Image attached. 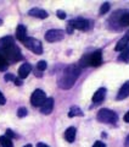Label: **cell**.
<instances>
[{
	"instance_id": "6da1fadb",
	"label": "cell",
	"mask_w": 129,
	"mask_h": 147,
	"mask_svg": "<svg viewBox=\"0 0 129 147\" xmlns=\"http://www.w3.org/2000/svg\"><path fill=\"white\" fill-rule=\"evenodd\" d=\"M80 74V69L76 64H71L68 65L62 72V76L59 80V86L62 90H70L71 87L76 84V81L78 79Z\"/></svg>"
},
{
	"instance_id": "7a4b0ae2",
	"label": "cell",
	"mask_w": 129,
	"mask_h": 147,
	"mask_svg": "<svg viewBox=\"0 0 129 147\" xmlns=\"http://www.w3.org/2000/svg\"><path fill=\"white\" fill-rule=\"evenodd\" d=\"M0 53L3 54V57L6 59L7 64H11V63H16V61H20L22 60V54H21V50L18 47H16L15 43H11L0 49Z\"/></svg>"
},
{
	"instance_id": "3957f363",
	"label": "cell",
	"mask_w": 129,
	"mask_h": 147,
	"mask_svg": "<svg viewBox=\"0 0 129 147\" xmlns=\"http://www.w3.org/2000/svg\"><path fill=\"white\" fill-rule=\"evenodd\" d=\"M102 63V55L101 52H94L91 54L84 55L80 60V66H99Z\"/></svg>"
},
{
	"instance_id": "277c9868",
	"label": "cell",
	"mask_w": 129,
	"mask_h": 147,
	"mask_svg": "<svg viewBox=\"0 0 129 147\" xmlns=\"http://www.w3.org/2000/svg\"><path fill=\"white\" fill-rule=\"evenodd\" d=\"M118 115L116 112L110 109H100L98 113V120L100 123H105V124H114L117 121Z\"/></svg>"
},
{
	"instance_id": "5b68a950",
	"label": "cell",
	"mask_w": 129,
	"mask_h": 147,
	"mask_svg": "<svg viewBox=\"0 0 129 147\" xmlns=\"http://www.w3.org/2000/svg\"><path fill=\"white\" fill-rule=\"evenodd\" d=\"M23 44L28 49H31L34 54H41L43 53V45H41V42L38 39L33 38V37H27V38L25 39Z\"/></svg>"
},
{
	"instance_id": "8992f818",
	"label": "cell",
	"mask_w": 129,
	"mask_h": 147,
	"mask_svg": "<svg viewBox=\"0 0 129 147\" xmlns=\"http://www.w3.org/2000/svg\"><path fill=\"white\" fill-rule=\"evenodd\" d=\"M45 99H47V96H45V92L41 90H35L31 96V103L33 107H41Z\"/></svg>"
},
{
	"instance_id": "52a82bcc",
	"label": "cell",
	"mask_w": 129,
	"mask_h": 147,
	"mask_svg": "<svg viewBox=\"0 0 129 147\" xmlns=\"http://www.w3.org/2000/svg\"><path fill=\"white\" fill-rule=\"evenodd\" d=\"M63 31L59 30V28H54V30H49L47 33H45V39L49 43H54V42H59L63 38Z\"/></svg>"
},
{
	"instance_id": "ba28073f",
	"label": "cell",
	"mask_w": 129,
	"mask_h": 147,
	"mask_svg": "<svg viewBox=\"0 0 129 147\" xmlns=\"http://www.w3.org/2000/svg\"><path fill=\"white\" fill-rule=\"evenodd\" d=\"M68 25H70L72 28L80 30V31H86L89 28V22H88V20H85V18H74V20H71Z\"/></svg>"
},
{
	"instance_id": "9c48e42d",
	"label": "cell",
	"mask_w": 129,
	"mask_h": 147,
	"mask_svg": "<svg viewBox=\"0 0 129 147\" xmlns=\"http://www.w3.org/2000/svg\"><path fill=\"white\" fill-rule=\"evenodd\" d=\"M53 109H54V98L51 97H49L45 99V102L41 104V107H40V112L45 114V115H48V114H50L53 112Z\"/></svg>"
},
{
	"instance_id": "30bf717a",
	"label": "cell",
	"mask_w": 129,
	"mask_h": 147,
	"mask_svg": "<svg viewBox=\"0 0 129 147\" xmlns=\"http://www.w3.org/2000/svg\"><path fill=\"white\" fill-rule=\"evenodd\" d=\"M32 71V66H31V64L28 63H23L22 65L20 66V69H18V76H20V79L21 80H23L26 79L27 76L29 75V72Z\"/></svg>"
},
{
	"instance_id": "8fae6325",
	"label": "cell",
	"mask_w": 129,
	"mask_h": 147,
	"mask_svg": "<svg viewBox=\"0 0 129 147\" xmlns=\"http://www.w3.org/2000/svg\"><path fill=\"white\" fill-rule=\"evenodd\" d=\"M28 15L33 16V17H38V18H47L49 16L47 11L43 10V9H39V7H34V9H32V10H29Z\"/></svg>"
},
{
	"instance_id": "7c38bea8",
	"label": "cell",
	"mask_w": 129,
	"mask_h": 147,
	"mask_svg": "<svg viewBox=\"0 0 129 147\" xmlns=\"http://www.w3.org/2000/svg\"><path fill=\"white\" fill-rule=\"evenodd\" d=\"M128 96H129V81L124 82L123 86L119 88V92H118V94H117V99L118 100H122L124 98H127Z\"/></svg>"
},
{
	"instance_id": "4fadbf2b",
	"label": "cell",
	"mask_w": 129,
	"mask_h": 147,
	"mask_svg": "<svg viewBox=\"0 0 129 147\" xmlns=\"http://www.w3.org/2000/svg\"><path fill=\"white\" fill-rule=\"evenodd\" d=\"M16 38L20 40V42L23 43L25 39L27 38V30L23 25H18L16 28Z\"/></svg>"
},
{
	"instance_id": "5bb4252c",
	"label": "cell",
	"mask_w": 129,
	"mask_h": 147,
	"mask_svg": "<svg viewBox=\"0 0 129 147\" xmlns=\"http://www.w3.org/2000/svg\"><path fill=\"white\" fill-rule=\"evenodd\" d=\"M76 134H77V130L74 126H70L64 131V140L67 142H73L76 140Z\"/></svg>"
},
{
	"instance_id": "9a60e30c",
	"label": "cell",
	"mask_w": 129,
	"mask_h": 147,
	"mask_svg": "<svg viewBox=\"0 0 129 147\" xmlns=\"http://www.w3.org/2000/svg\"><path fill=\"white\" fill-rule=\"evenodd\" d=\"M105 96H106V88L101 87V88H99V90L94 93V96H93V102H94V103H100V102H102L104 98H105Z\"/></svg>"
},
{
	"instance_id": "2e32d148",
	"label": "cell",
	"mask_w": 129,
	"mask_h": 147,
	"mask_svg": "<svg viewBox=\"0 0 129 147\" xmlns=\"http://www.w3.org/2000/svg\"><path fill=\"white\" fill-rule=\"evenodd\" d=\"M128 42H129V38L127 36H124L123 38H121L118 40V43L116 44V48H114V50H116V52H122V50L127 47Z\"/></svg>"
},
{
	"instance_id": "e0dca14e",
	"label": "cell",
	"mask_w": 129,
	"mask_h": 147,
	"mask_svg": "<svg viewBox=\"0 0 129 147\" xmlns=\"http://www.w3.org/2000/svg\"><path fill=\"white\" fill-rule=\"evenodd\" d=\"M83 115V112L80 110L79 107H71L70 112H68V117L73 118V117H82Z\"/></svg>"
},
{
	"instance_id": "ac0fdd59",
	"label": "cell",
	"mask_w": 129,
	"mask_h": 147,
	"mask_svg": "<svg viewBox=\"0 0 129 147\" xmlns=\"http://www.w3.org/2000/svg\"><path fill=\"white\" fill-rule=\"evenodd\" d=\"M0 145H1V147H13L11 139H9L6 136H0Z\"/></svg>"
},
{
	"instance_id": "d6986e66",
	"label": "cell",
	"mask_w": 129,
	"mask_h": 147,
	"mask_svg": "<svg viewBox=\"0 0 129 147\" xmlns=\"http://www.w3.org/2000/svg\"><path fill=\"white\" fill-rule=\"evenodd\" d=\"M119 24H121V26H123V27L129 26V11L124 12L123 15L119 17Z\"/></svg>"
},
{
	"instance_id": "ffe728a7",
	"label": "cell",
	"mask_w": 129,
	"mask_h": 147,
	"mask_svg": "<svg viewBox=\"0 0 129 147\" xmlns=\"http://www.w3.org/2000/svg\"><path fill=\"white\" fill-rule=\"evenodd\" d=\"M11 43H15V42H13L12 37H10V36L4 37V38L0 39V49L4 48V47H6V45H9V44H11Z\"/></svg>"
},
{
	"instance_id": "44dd1931",
	"label": "cell",
	"mask_w": 129,
	"mask_h": 147,
	"mask_svg": "<svg viewBox=\"0 0 129 147\" xmlns=\"http://www.w3.org/2000/svg\"><path fill=\"white\" fill-rule=\"evenodd\" d=\"M118 59L121 61H129V47H126L122 50V53L118 57Z\"/></svg>"
},
{
	"instance_id": "7402d4cb",
	"label": "cell",
	"mask_w": 129,
	"mask_h": 147,
	"mask_svg": "<svg viewBox=\"0 0 129 147\" xmlns=\"http://www.w3.org/2000/svg\"><path fill=\"white\" fill-rule=\"evenodd\" d=\"M7 66H9V64H7V61H6V59L3 57L1 53H0V71H4Z\"/></svg>"
},
{
	"instance_id": "603a6c76",
	"label": "cell",
	"mask_w": 129,
	"mask_h": 147,
	"mask_svg": "<svg viewBox=\"0 0 129 147\" xmlns=\"http://www.w3.org/2000/svg\"><path fill=\"white\" fill-rule=\"evenodd\" d=\"M47 67H48V64H47V61H44V60H41V61H39L38 64H37V71H39V72L45 71V69Z\"/></svg>"
},
{
	"instance_id": "cb8c5ba5",
	"label": "cell",
	"mask_w": 129,
	"mask_h": 147,
	"mask_svg": "<svg viewBox=\"0 0 129 147\" xmlns=\"http://www.w3.org/2000/svg\"><path fill=\"white\" fill-rule=\"evenodd\" d=\"M27 114H28V112H27V109H26L25 107L18 108V110H17V117H18V118H23V117L27 115Z\"/></svg>"
},
{
	"instance_id": "d4e9b609",
	"label": "cell",
	"mask_w": 129,
	"mask_h": 147,
	"mask_svg": "<svg viewBox=\"0 0 129 147\" xmlns=\"http://www.w3.org/2000/svg\"><path fill=\"white\" fill-rule=\"evenodd\" d=\"M110 10V4L108 3H104L102 5H101L100 7V15H104V13H106Z\"/></svg>"
},
{
	"instance_id": "484cf974",
	"label": "cell",
	"mask_w": 129,
	"mask_h": 147,
	"mask_svg": "<svg viewBox=\"0 0 129 147\" xmlns=\"http://www.w3.org/2000/svg\"><path fill=\"white\" fill-rule=\"evenodd\" d=\"M15 79H16V77L15 76H13L12 75V74H6V75H5V81H15Z\"/></svg>"
},
{
	"instance_id": "4316f807",
	"label": "cell",
	"mask_w": 129,
	"mask_h": 147,
	"mask_svg": "<svg viewBox=\"0 0 129 147\" xmlns=\"http://www.w3.org/2000/svg\"><path fill=\"white\" fill-rule=\"evenodd\" d=\"M56 15L61 18V20H64V18H66V13H64L63 11H61V10H59L57 12H56Z\"/></svg>"
},
{
	"instance_id": "83f0119b",
	"label": "cell",
	"mask_w": 129,
	"mask_h": 147,
	"mask_svg": "<svg viewBox=\"0 0 129 147\" xmlns=\"http://www.w3.org/2000/svg\"><path fill=\"white\" fill-rule=\"evenodd\" d=\"M93 147H106V145L104 144V142H101V141H96L95 144L93 145Z\"/></svg>"
},
{
	"instance_id": "f1b7e54d",
	"label": "cell",
	"mask_w": 129,
	"mask_h": 147,
	"mask_svg": "<svg viewBox=\"0 0 129 147\" xmlns=\"http://www.w3.org/2000/svg\"><path fill=\"white\" fill-rule=\"evenodd\" d=\"M6 137H9V139H12V137H15L16 135L13 134V132L11 131V130H6V135H5Z\"/></svg>"
},
{
	"instance_id": "f546056e",
	"label": "cell",
	"mask_w": 129,
	"mask_h": 147,
	"mask_svg": "<svg viewBox=\"0 0 129 147\" xmlns=\"http://www.w3.org/2000/svg\"><path fill=\"white\" fill-rule=\"evenodd\" d=\"M6 103V98L4 97V94L0 92V105H3V104H5Z\"/></svg>"
},
{
	"instance_id": "4dcf8cb0",
	"label": "cell",
	"mask_w": 129,
	"mask_h": 147,
	"mask_svg": "<svg viewBox=\"0 0 129 147\" xmlns=\"http://www.w3.org/2000/svg\"><path fill=\"white\" fill-rule=\"evenodd\" d=\"M13 84H15L16 86H21V85H22V80H18V79H15V81H13Z\"/></svg>"
},
{
	"instance_id": "1f68e13d",
	"label": "cell",
	"mask_w": 129,
	"mask_h": 147,
	"mask_svg": "<svg viewBox=\"0 0 129 147\" xmlns=\"http://www.w3.org/2000/svg\"><path fill=\"white\" fill-rule=\"evenodd\" d=\"M123 119H124V121H126V123H129V110L126 113V115H124Z\"/></svg>"
},
{
	"instance_id": "d6a6232c",
	"label": "cell",
	"mask_w": 129,
	"mask_h": 147,
	"mask_svg": "<svg viewBox=\"0 0 129 147\" xmlns=\"http://www.w3.org/2000/svg\"><path fill=\"white\" fill-rule=\"evenodd\" d=\"M37 147H49V146L43 144V142H39V144H37Z\"/></svg>"
},
{
	"instance_id": "836d02e7",
	"label": "cell",
	"mask_w": 129,
	"mask_h": 147,
	"mask_svg": "<svg viewBox=\"0 0 129 147\" xmlns=\"http://www.w3.org/2000/svg\"><path fill=\"white\" fill-rule=\"evenodd\" d=\"M126 145H127V146L129 147V136L127 137V141H126Z\"/></svg>"
},
{
	"instance_id": "e575fe53",
	"label": "cell",
	"mask_w": 129,
	"mask_h": 147,
	"mask_svg": "<svg viewBox=\"0 0 129 147\" xmlns=\"http://www.w3.org/2000/svg\"><path fill=\"white\" fill-rule=\"evenodd\" d=\"M23 147H32V145H31V144H28V145H25Z\"/></svg>"
},
{
	"instance_id": "d590c367",
	"label": "cell",
	"mask_w": 129,
	"mask_h": 147,
	"mask_svg": "<svg viewBox=\"0 0 129 147\" xmlns=\"http://www.w3.org/2000/svg\"><path fill=\"white\" fill-rule=\"evenodd\" d=\"M126 36H127V37H128V38H129V31L127 32V34H126Z\"/></svg>"
},
{
	"instance_id": "8d00e7d4",
	"label": "cell",
	"mask_w": 129,
	"mask_h": 147,
	"mask_svg": "<svg viewBox=\"0 0 129 147\" xmlns=\"http://www.w3.org/2000/svg\"><path fill=\"white\" fill-rule=\"evenodd\" d=\"M1 25H3V21H1V20H0V26H1Z\"/></svg>"
}]
</instances>
